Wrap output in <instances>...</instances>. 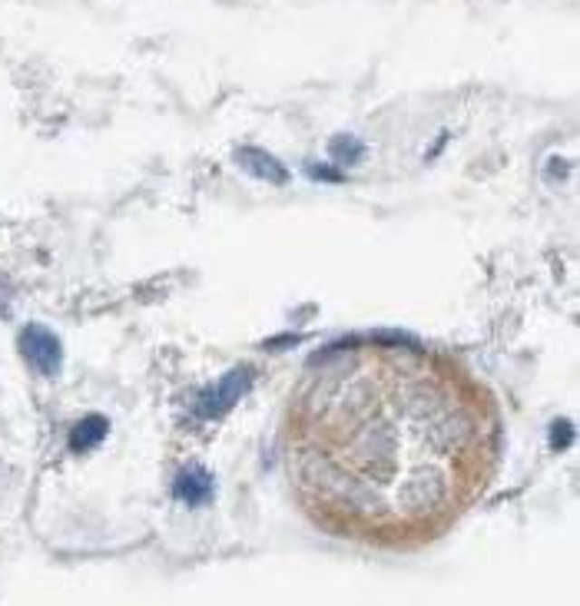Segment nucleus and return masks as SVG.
<instances>
[{"mask_svg":"<svg viewBox=\"0 0 580 606\" xmlns=\"http://www.w3.org/2000/svg\"><path fill=\"white\" fill-rule=\"evenodd\" d=\"M415 341L375 335L372 348L322 368L299 418L305 487L348 520L411 527L448 507L481 451V414Z\"/></svg>","mask_w":580,"mask_h":606,"instance_id":"obj_1","label":"nucleus"},{"mask_svg":"<svg viewBox=\"0 0 580 606\" xmlns=\"http://www.w3.org/2000/svg\"><path fill=\"white\" fill-rule=\"evenodd\" d=\"M17 348L24 361H27L37 375L44 378H57L60 368H63V345H60V338L50 332L47 325H40V322H30L17 338Z\"/></svg>","mask_w":580,"mask_h":606,"instance_id":"obj_2","label":"nucleus"},{"mask_svg":"<svg viewBox=\"0 0 580 606\" xmlns=\"http://www.w3.org/2000/svg\"><path fill=\"white\" fill-rule=\"evenodd\" d=\"M252 388V368H232L229 375H223L209 391L199 395L196 401V414L213 421V418H223L226 411H232L236 404L242 401V395Z\"/></svg>","mask_w":580,"mask_h":606,"instance_id":"obj_3","label":"nucleus"},{"mask_svg":"<svg viewBox=\"0 0 580 606\" xmlns=\"http://www.w3.org/2000/svg\"><path fill=\"white\" fill-rule=\"evenodd\" d=\"M236 166H239L242 173H249L252 179L269 183V186H285L292 179L289 169H285L272 153L259 149V146H242V149H236Z\"/></svg>","mask_w":580,"mask_h":606,"instance_id":"obj_4","label":"nucleus"},{"mask_svg":"<svg viewBox=\"0 0 580 606\" xmlns=\"http://www.w3.org/2000/svg\"><path fill=\"white\" fill-rule=\"evenodd\" d=\"M213 494H216V481L203 464H189V467H183L173 484V497L179 504H186V507H203V504L213 501Z\"/></svg>","mask_w":580,"mask_h":606,"instance_id":"obj_5","label":"nucleus"},{"mask_svg":"<svg viewBox=\"0 0 580 606\" xmlns=\"http://www.w3.org/2000/svg\"><path fill=\"white\" fill-rule=\"evenodd\" d=\"M107 434H110L107 418H103V414H87V418L73 424V431H70V451L73 454L93 451V447H100V444L107 441Z\"/></svg>","mask_w":580,"mask_h":606,"instance_id":"obj_6","label":"nucleus"},{"mask_svg":"<svg viewBox=\"0 0 580 606\" xmlns=\"http://www.w3.org/2000/svg\"><path fill=\"white\" fill-rule=\"evenodd\" d=\"M329 156L335 159V166H358L365 159V143L358 136H335L329 143Z\"/></svg>","mask_w":580,"mask_h":606,"instance_id":"obj_7","label":"nucleus"},{"mask_svg":"<svg viewBox=\"0 0 580 606\" xmlns=\"http://www.w3.org/2000/svg\"><path fill=\"white\" fill-rule=\"evenodd\" d=\"M574 444V424L571 421H554L551 424V447L554 451H564Z\"/></svg>","mask_w":580,"mask_h":606,"instance_id":"obj_8","label":"nucleus"},{"mask_svg":"<svg viewBox=\"0 0 580 606\" xmlns=\"http://www.w3.org/2000/svg\"><path fill=\"white\" fill-rule=\"evenodd\" d=\"M305 173L315 179V183H345V173L339 169H332V166H319V163H309L305 166Z\"/></svg>","mask_w":580,"mask_h":606,"instance_id":"obj_9","label":"nucleus"}]
</instances>
